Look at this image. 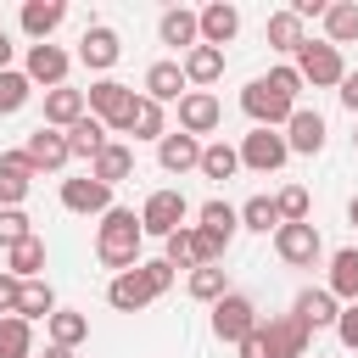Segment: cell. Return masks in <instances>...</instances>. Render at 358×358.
<instances>
[{
    "instance_id": "6da1fadb",
    "label": "cell",
    "mask_w": 358,
    "mask_h": 358,
    "mask_svg": "<svg viewBox=\"0 0 358 358\" xmlns=\"http://www.w3.org/2000/svg\"><path fill=\"white\" fill-rule=\"evenodd\" d=\"M140 241H145L140 213H129V207L101 213V224H95V257H101V268H112V274L140 268V263H145V257H140Z\"/></svg>"
},
{
    "instance_id": "7a4b0ae2",
    "label": "cell",
    "mask_w": 358,
    "mask_h": 358,
    "mask_svg": "<svg viewBox=\"0 0 358 358\" xmlns=\"http://www.w3.org/2000/svg\"><path fill=\"white\" fill-rule=\"evenodd\" d=\"M257 324H263V319H257V308H252V296H246V291H224V296L213 302V336H218V341L241 347Z\"/></svg>"
},
{
    "instance_id": "3957f363",
    "label": "cell",
    "mask_w": 358,
    "mask_h": 358,
    "mask_svg": "<svg viewBox=\"0 0 358 358\" xmlns=\"http://www.w3.org/2000/svg\"><path fill=\"white\" fill-rule=\"evenodd\" d=\"M296 73H302V84H313V90H330V84H341L347 78V62H341V50L336 45H324V39H308L302 50H296V62H291Z\"/></svg>"
},
{
    "instance_id": "277c9868",
    "label": "cell",
    "mask_w": 358,
    "mask_h": 358,
    "mask_svg": "<svg viewBox=\"0 0 358 358\" xmlns=\"http://www.w3.org/2000/svg\"><path fill=\"white\" fill-rule=\"evenodd\" d=\"M84 106H90V117L106 123V134H123V117H129V106H134V90L117 84V78H95V84L84 90Z\"/></svg>"
},
{
    "instance_id": "5b68a950",
    "label": "cell",
    "mask_w": 358,
    "mask_h": 358,
    "mask_svg": "<svg viewBox=\"0 0 358 358\" xmlns=\"http://www.w3.org/2000/svg\"><path fill=\"white\" fill-rule=\"evenodd\" d=\"M241 112H246L257 129H280V123L296 112V101H285V95H280L268 78H252V84L241 90Z\"/></svg>"
},
{
    "instance_id": "8992f818",
    "label": "cell",
    "mask_w": 358,
    "mask_h": 358,
    "mask_svg": "<svg viewBox=\"0 0 358 358\" xmlns=\"http://www.w3.org/2000/svg\"><path fill=\"white\" fill-rule=\"evenodd\" d=\"M185 218H190V201H185V190H151L145 196V207H140V229L145 235H173V229H185Z\"/></svg>"
},
{
    "instance_id": "52a82bcc",
    "label": "cell",
    "mask_w": 358,
    "mask_h": 358,
    "mask_svg": "<svg viewBox=\"0 0 358 358\" xmlns=\"http://www.w3.org/2000/svg\"><path fill=\"white\" fill-rule=\"evenodd\" d=\"M263 330V347H268V358H308V341H313V330L296 319V313H274L268 324H257Z\"/></svg>"
},
{
    "instance_id": "ba28073f",
    "label": "cell",
    "mask_w": 358,
    "mask_h": 358,
    "mask_svg": "<svg viewBox=\"0 0 358 358\" xmlns=\"http://www.w3.org/2000/svg\"><path fill=\"white\" fill-rule=\"evenodd\" d=\"M274 252H280V263H291V268H313L319 252H324V241H319L313 224H280V229H274Z\"/></svg>"
},
{
    "instance_id": "9c48e42d",
    "label": "cell",
    "mask_w": 358,
    "mask_h": 358,
    "mask_svg": "<svg viewBox=\"0 0 358 358\" xmlns=\"http://www.w3.org/2000/svg\"><path fill=\"white\" fill-rule=\"evenodd\" d=\"M224 123V106H218V95L213 90H185L179 95V134H213Z\"/></svg>"
},
{
    "instance_id": "30bf717a",
    "label": "cell",
    "mask_w": 358,
    "mask_h": 358,
    "mask_svg": "<svg viewBox=\"0 0 358 358\" xmlns=\"http://www.w3.org/2000/svg\"><path fill=\"white\" fill-rule=\"evenodd\" d=\"M196 218H201L196 229H201V241L213 246V257H224V252H229V241H235V229H241V213H235L229 201H218V196H213V201H201V207H196Z\"/></svg>"
},
{
    "instance_id": "8fae6325",
    "label": "cell",
    "mask_w": 358,
    "mask_h": 358,
    "mask_svg": "<svg viewBox=\"0 0 358 358\" xmlns=\"http://www.w3.org/2000/svg\"><path fill=\"white\" fill-rule=\"evenodd\" d=\"M22 157L34 162V173H62V168L73 162V151H67V134H62V129H45V123L28 134Z\"/></svg>"
},
{
    "instance_id": "7c38bea8",
    "label": "cell",
    "mask_w": 358,
    "mask_h": 358,
    "mask_svg": "<svg viewBox=\"0 0 358 358\" xmlns=\"http://www.w3.org/2000/svg\"><path fill=\"white\" fill-rule=\"evenodd\" d=\"M235 151H241V168H257V173H274V168H280V162L291 157V151H285V134H280V129H252V134H246V140H241Z\"/></svg>"
},
{
    "instance_id": "4fadbf2b",
    "label": "cell",
    "mask_w": 358,
    "mask_h": 358,
    "mask_svg": "<svg viewBox=\"0 0 358 358\" xmlns=\"http://www.w3.org/2000/svg\"><path fill=\"white\" fill-rule=\"evenodd\" d=\"M117 56H123V39H117V28H106V22H90V28H84V39H78V62H84L90 73H106Z\"/></svg>"
},
{
    "instance_id": "5bb4252c",
    "label": "cell",
    "mask_w": 358,
    "mask_h": 358,
    "mask_svg": "<svg viewBox=\"0 0 358 358\" xmlns=\"http://www.w3.org/2000/svg\"><path fill=\"white\" fill-rule=\"evenodd\" d=\"M67 67H73V56H67L62 45H28V62H22L28 84H45V90H56V84H67Z\"/></svg>"
},
{
    "instance_id": "9a60e30c",
    "label": "cell",
    "mask_w": 358,
    "mask_h": 358,
    "mask_svg": "<svg viewBox=\"0 0 358 358\" xmlns=\"http://www.w3.org/2000/svg\"><path fill=\"white\" fill-rule=\"evenodd\" d=\"M285 151H296V157H319L324 151V117L313 106H296L285 117Z\"/></svg>"
},
{
    "instance_id": "2e32d148",
    "label": "cell",
    "mask_w": 358,
    "mask_h": 358,
    "mask_svg": "<svg viewBox=\"0 0 358 358\" xmlns=\"http://www.w3.org/2000/svg\"><path fill=\"white\" fill-rule=\"evenodd\" d=\"M62 207H67V213H84V218H90V213L101 218V213H112V185L90 179V173H84V179H62Z\"/></svg>"
},
{
    "instance_id": "e0dca14e",
    "label": "cell",
    "mask_w": 358,
    "mask_h": 358,
    "mask_svg": "<svg viewBox=\"0 0 358 358\" xmlns=\"http://www.w3.org/2000/svg\"><path fill=\"white\" fill-rule=\"evenodd\" d=\"M106 302H112L117 313H145V308L157 302V291H151L145 268H129V274H112V285H106Z\"/></svg>"
},
{
    "instance_id": "ac0fdd59",
    "label": "cell",
    "mask_w": 358,
    "mask_h": 358,
    "mask_svg": "<svg viewBox=\"0 0 358 358\" xmlns=\"http://www.w3.org/2000/svg\"><path fill=\"white\" fill-rule=\"evenodd\" d=\"M196 22H201V45L224 50V45L241 34V6H229V0H213V6H201V11H196Z\"/></svg>"
},
{
    "instance_id": "d6986e66",
    "label": "cell",
    "mask_w": 358,
    "mask_h": 358,
    "mask_svg": "<svg viewBox=\"0 0 358 358\" xmlns=\"http://www.w3.org/2000/svg\"><path fill=\"white\" fill-rule=\"evenodd\" d=\"M157 34H162V45H173V50H196V45H201V22H196L190 6H168V11L157 17Z\"/></svg>"
},
{
    "instance_id": "ffe728a7",
    "label": "cell",
    "mask_w": 358,
    "mask_h": 358,
    "mask_svg": "<svg viewBox=\"0 0 358 358\" xmlns=\"http://www.w3.org/2000/svg\"><path fill=\"white\" fill-rule=\"evenodd\" d=\"M84 112H90V106H84V90H73V84L45 90V129H62V134H67Z\"/></svg>"
},
{
    "instance_id": "44dd1931",
    "label": "cell",
    "mask_w": 358,
    "mask_h": 358,
    "mask_svg": "<svg viewBox=\"0 0 358 358\" xmlns=\"http://www.w3.org/2000/svg\"><path fill=\"white\" fill-rule=\"evenodd\" d=\"M308 330H336V313H341V302L324 291V285H308V291H296V308H291Z\"/></svg>"
},
{
    "instance_id": "7402d4cb",
    "label": "cell",
    "mask_w": 358,
    "mask_h": 358,
    "mask_svg": "<svg viewBox=\"0 0 358 358\" xmlns=\"http://www.w3.org/2000/svg\"><path fill=\"white\" fill-rule=\"evenodd\" d=\"M28 185H34V162L22 151H0V207H22Z\"/></svg>"
},
{
    "instance_id": "603a6c76",
    "label": "cell",
    "mask_w": 358,
    "mask_h": 358,
    "mask_svg": "<svg viewBox=\"0 0 358 358\" xmlns=\"http://www.w3.org/2000/svg\"><path fill=\"white\" fill-rule=\"evenodd\" d=\"M67 22V6L62 0H28L22 6V34L34 39V45H50V34Z\"/></svg>"
},
{
    "instance_id": "cb8c5ba5",
    "label": "cell",
    "mask_w": 358,
    "mask_h": 358,
    "mask_svg": "<svg viewBox=\"0 0 358 358\" xmlns=\"http://www.w3.org/2000/svg\"><path fill=\"white\" fill-rule=\"evenodd\" d=\"M157 162L168 168V173H190V168H201V140L196 134H162L157 140Z\"/></svg>"
},
{
    "instance_id": "d4e9b609",
    "label": "cell",
    "mask_w": 358,
    "mask_h": 358,
    "mask_svg": "<svg viewBox=\"0 0 358 358\" xmlns=\"http://www.w3.org/2000/svg\"><path fill=\"white\" fill-rule=\"evenodd\" d=\"M190 84H185V67L179 62H151L145 67V101H157V106H168V101H179Z\"/></svg>"
},
{
    "instance_id": "484cf974",
    "label": "cell",
    "mask_w": 358,
    "mask_h": 358,
    "mask_svg": "<svg viewBox=\"0 0 358 358\" xmlns=\"http://www.w3.org/2000/svg\"><path fill=\"white\" fill-rule=\"evenodd\" d=\"M179 67H185V84L207 90V84H218V78H224V50L196 45V50H185V56H179Z\"/></svg>"
},
{
    "instance_id": "4316f807",
    "label": "cell",
    "mask_w": 358,
    "mask_h": 358,
    "mask_svg": "<svg viewBox=\"0 0 358 358\" xmlns=\"http://www.w3.org/2000/svg\"><path fill=\"white\" fill-rule=\"evenodd\" d=\"M129 173H134V145H123V140H106L101 157L90 162V179H101V185H117Z\"/></svg>"
},
{
    "instance_id": "83f0119b",
    "label": "cell",
    "mask_w": 358,
    "mask_h": 358,
    "mask_svg": "<svg viewBox=\"0 0 358 358\" xmlns=\"http://www.w3.org/2000/svg\"><path fill=\"white\" fill-rule=\"evenodd\" d=\"M123 134H134V140H162V134H168L162 106L145 101V95H134V106H129V117H123Z\"/></svg>"
},
{
    "instance_id": "f1b7e54d",
    "label": "cell",
    "mask_w": 358,
    "mask_h": 358,
    "mask_svg": "<svg viewBox=\"0 0 358 358\" xmlns=\"http://www.w3.org/2000/svg\"><path fill=\"white\" fill-rule=\"evenodd\" d=\"M162 263H173V268H201V263H207L196 224H185V229H173V235L162 241Z\"/></svg>"
},
{
    "instance_id": "f546056e",
    "label": "cell",
    "mask_w": 358,
    "mask_h": 358,
    "mask_svg": "<svg viewBox=\"0 0 358 358\" xmlns=\"http://www.w3.org/2000/svg\"><path fill=\"white\" fill-rule=\"evenodd\" d=\"M319 22H324V45H336V50L352 45V39H358V0H336V6H324Z\"/></svg>"
},
{
    "instance_id": "4dcf8cb0",
    "label": "cell",
    "mask_w": 358,
    "mask_h": 358,
    "mask_svg": "<svg viewBox=\"0 0 358 358\" xmlns=\"http://www.w3.org/2000/svg\"><path fill=\"white\" fill-rule=\"evenodd\" d=\"M336 302H358V246H341L330 257V285H324Z\"/></svg>"
},
{
    "instance_id": "1f68e13d",
    "label": "cell",
    "mask_w": 358,
    "mask_h": 358,
    "mask_svg": "<svg viewBox=\"0 0 358 358\" xmlns=\"http://www.w3.org/2000/svg\"><path fill=\"white\" fill-rule=\"evenodd\" d=\"M101 145H106V123L84 112V117L67 129V151H73V157H84V162H95V157H101Z\"/></svg>"
},
{
    "instance_id": "d6a6232c",
    "label": "cell",
    "mask_w": 358,
    "mask_h": 358,
    "mask_svg": "<svg viewBox=\"0 0 358 358\" xmlns=\"http://www.w3.org/2000/svg\"><path fill=\"white\" fill-rule=\"evenodd\" d=\"M201 179H213V185H224V179H235L241 173V151L235 145H224V140H213V145H201V168H196Z\"/></svg>"
},
{
    "instance_id": "836d02e7",
    "label": "cell",
    "mask_w": 358,
    "mask_h": 358,
    "mask_svg": "<svg viewBox=\"0 0 358 358\" xmlns=\"http://www.w3.org/2000/svg\"><path fill=\"white\" fill-rule=\"evenodd\" d=\"M39 268H45V241H39V235H28L22 246L6 252V274H17V280H39Z\"/></svg>"
},
{
    "instance_id": "e575fe53",
    "label": "cell",
    "mask_w": 358,
    "mask_h": 358,
    "mask_svg": "<svg viewBox=\"0 0 358 358\" xmlns=\"http://www.w3.org/2000/svg\"><path fill=\"white\" fill-rule=\"evenodd\" d=\"M56 313V291L45 285V280H22V296H17V319H50Z\"/></svg>"
},
{
    "instance_id": "d590c367",
    "label": "cell",
    "mask_w": 358,
    "mask_h": 358,
    "mask_svg": "<svg viewBox=\"0 0 358 358\" xmlns=\"http://www.w3.org/2000/svg\"><path fill=\"white\" fill-rule=\"evenodd\" d=\"M0 358H34V324L6 313L0 319Z\"/></svg>"
},
{
    "instance_id": "8d00e7d4",
    "label": "cell",
    "mask_w": 358,
    "mask_h": 358,
    "mask_svg": "<svg viewBox=\"0 0 358 358\" xmlns=\"http://www.w3.org/2000/svg\"><path fill=\"white\" fill-rule=\"evenodd\" d=\"M268 45H274L280 56H296V50L308 45V34H302V22H296L291 11H274V17H268Z\"/></svg>"
},
{
    "instance_id": "74e56055",
    "label": "cell",
    "mask_w": 358,
    "mask_h": 358,
    "mask_svg": "<svg viewBox=\"0 0 358 358\" xmlns=\"http://www.w3.org/2000/svg\"><path fill=\"white\" fill-rule=\"evenodd\" d=\"M45 324H50V347H78V341L90 336V319H84V313H73V308H56Z\"/></svg>"
},
{
    "instance_id": "f35d334b",
    "label": "cell",
    "mask_w": 358,
    "mask_h": 358,
    "mask_svg": "<svg viewBox=\"0 0 358 358\" xmlns=\"http://www.w3.org/2000/svg\"><path fill=\"white\" fill-rule=\"evenodd\" d=\"M185 291H190L196 302H218V296L229 291V280H224V268H218V263H201V268H190Z\"/></svg>"
},
{
    "instance_id": "ab89813d",
    "label": "cell",
    "mask_w": 358,
    "mask_h": 358,
    "mask_svg": "<svg viewBox=\"0 0 358 358\" xmlns=\"http://www.w3.org/2000/svg\"><path fill=\"white\" fill-rule=\"evenodd\" d=\"M235 213H241V229H257V235H268V229H280V213H274V196H252V201H241Z\"/></svg>"
},
{
    "instance_id": "60d3db41",
    "label": "cell",
    "mask_w": 358,
    "mask_h": 358,
    "mask_svg": "<svg viewBox=\"0 0 358 358\" xmlns=\"http://www.w3.org/2000/svg\"><path fill=\"white\" fill-rule=\"evenodd\" d=\"M28 95H34L28 73H22V67H6V73H0V117H6V112H22Z\"/></svg>"
},
{
    "instance_id": "b9f144b4",
    "label": "cell",
    "mask_w": 358,
    "mask_h": 358,
    "mask_svg": "<svg viewBox=\"0 0 358 358\" xmlns=\"http://www.w3.org/2000/svg\"><path fill=\"white\" fill-rule=\"evenodd\" d=\"M34 235V218L22 213V207H0V246L11 252V246H22Z\"/></svg>"
},
{
    "instance_id": "7bdbcfd3",
    "label": "cell",
    "mask_w": 358,
    "mask_h": 358,
    "mask_svg": "<svg viewBox=\"0 0 358 358\" xmlns=\"http://www.w3.org/2000/svg\"><path fill=\"white\" fill-rule=\"evenodd\" d=\"M274 213H280V224H308V190L302 185H285L274 196Z\"/></svg>"
},
{
    "instance_id": "ee69618b",
    "label": "cell",
    "mask_w": 358,
    "mask_h": 358,
    "mask_svg": "<svg viewBox=\"0 0 358 358\" xmlns=\"http://www.w3.org/2000/svg\"><path fill=\"white\" fill-rule=\"evenodd\" d=\"M336 341H341L347 352H358V302H341V313H336Z\"/></svg>"
},
{
    "instance_id": "f6af8a7d",
    "label": "cell",
    "mask_w": 358,
    "mask_h": 358,
    "mask_svg": "<svg viewBox=\"0 0 358 358\" xmlns=\"http://www.w3.org/2000/svg\"><path fill=\"white\" fill-rule=\"evenodd\" d=\"M263 78H268V84H274L285 101H296V90H302V73H296L291 62H280V67H274V73H263Z\"/></svg>"
},
{
    "instance_id": "bcb514c9",
    "label": "cell",
    "mask_w": 358,
    "mask_h": 358,
    "mask_svg": "<svg viewBox=\"0 0 358 358\" xmlns=\"http://www.w3.org/2000/svg\"><path fill=\"white\" fill-rule=\"evenodd\" d=\"M140 268H145V280H151V291H157V296H162V291L173 285V263H162V257H151V263H140Z\"/></svg>"
},
{
    "instance_id": "7dc6e473",
    "label": "cell",
    "mask_w": 358,
    "mask_h": 358,
    "mask_svg": "<svg viewBox=\"0 0 358 358\" xmlns=\"http://www.w3.org/2000/svg\"><path fill=\"white\" fill-rule=\"evenodd\" d=\"M17 296H22V280L0 268V319H6V313H17Z\"/></svg>"
},
{
    "instance_id": "c3c4849f",
    "label": "cell",
    "mask_w": 358,
    "mask_h": 358,
    "mask_svg": "<svg viewBox=\"0 0 358 358\" xmlns=\"http://www.w3.org/2000/svg\"><path fill=\"white\" fill-rule=\"evenodd\" d=\"M336 95H341V106H347V112H352V117H358V73H347V78H341V90H336Z\"/></svg>"
},
{
    "instance_id": "681fc988",
    "label": "cell",
    "mask_w": 358,
    "mask_h": 358,
    "mask_svg": "<svg viewBox=\"0 0 358 358\" xmlns=\"http://www.w3.org/2000/svg\"><path fill=\"white\" fill-rule=\"evenodd\" d=\"M241 358H268V347H263V330H252V336L241 341Z\"/></svg>"
},
{
    "instance_id": "f907efd6",
    "label": "cell",
    "mask_w": 358,
    "mask_h": 358,
    "mask_svg": "<svg viewBox=\"0 0 358 358\" xmlns=\"http://www.w3.org/2000/svg\"><path fill=\"white\" fill-rule=\"evenodd\" d=\"M11 50H17V45H11V34H6V28H0V73H6V67H11Z\"/></svg>"
},
{
    "instance_id": "816d5d0a",
    "label": "cell",
    "mask_w": 358,
    "mask_h": 358,
    "mask_svg": "<svg viewBox=\"0 0 358 358\" xmlns=\"http://www.w3.org/2000/svg\"><path fill=\"white\" fill-rule=\"evenodd\" d=\"M45 358H73V347H45Z\"/></svg>"
},
{
    "instance_id": "f5cc1de1",
    "label": "cell",
    "mask_w": 358,
    "mask_h": 358,
    "mask_svg": "<svg viewBox=\"0 0 358 358\" xmlns=\"http://www.w3.org/2000/svg\"><path fill=\"white\" fill-rule=\"evenodd\" d=\"M347 218H352V229H358V196H352V201H347Z\"/></svg>"
},
{
    "instance_id": "db71d44e",
    "label": "cell",
    "mask_w": 358,
    "mask_h": 358,
    "mask_svg": "<svg viewBox=\"0 0 358 358\" xmlns=\"http://www.w3.org/2000/svg\"><path fill=\"white\" fill-rule=\"evenodd\" d=\"M352 151H358V134H352Z\"/></svg>"
},
{
    "instance_id": "11a10c76",
    "label": "cell",
    "mask_w": 358,
    "mask_h": 358,
    "mask_svg": "<svg viewBox=\"0 0 358 358\" xmlns=\"http://www.w3.org/2000/svg\"><path fill=\"white\" fill-rule=\"evenodd\" d=\"M313 358H319V352H313Z\"/></svg>"
}]
</instances>
